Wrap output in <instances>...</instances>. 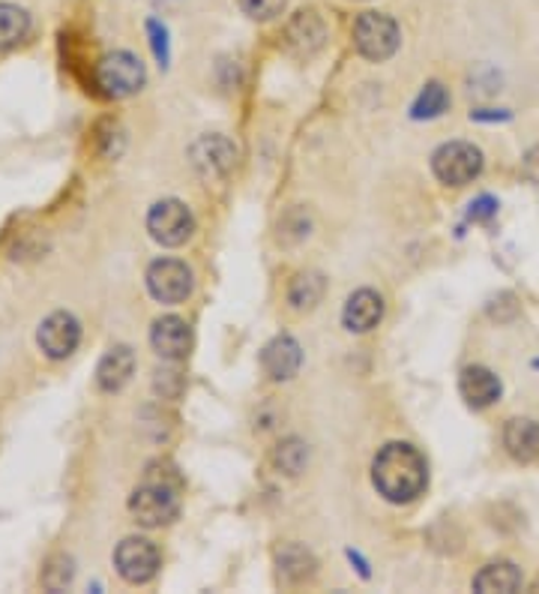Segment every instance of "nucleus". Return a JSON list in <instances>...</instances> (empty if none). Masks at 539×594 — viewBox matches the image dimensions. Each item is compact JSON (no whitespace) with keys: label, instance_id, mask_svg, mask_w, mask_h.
I'll list each match as a JSON object with an SVG mask.
<instances>
[{"label":"nucleus","instance_id":"21","mask_svg":"<svg viewBox=\"0 0 539 594\" xmlns=\"http://www.w3.org/2000/svg\"><path fill=\"white\" fill-rule=\"evenodd\" d=\"M30 34V15L15 3H0V51L19 46Z\"/></svg>","mask_w":539,"mask_h":594},{"label":"nucleus","instance_id":"28","mask_svg":"<svg viewBox=\"0 0 539 594\" xmlns=\"http://www.w3.org/2000/svg\"><path fill=\"white\" fill-rule=\"evenodd\" d=\"M494 214H498V202H494L491 195H479L477 202H470L467 219H474V222H489Z\"/></svg>","mask_w":539,"mask_h":594},{"label":"nucleus","instance_id":"10","mask_svg":"<svg viewBox=\"0 0 539 594\" xmlns=\"http://www.w3.org/2000/svg\"><path fill=\"white\" fill-rule=\"evenodd\" d=\"M36 342H39V349L46 357L51 361H63V357H70L75 349H78V342H82V325H78V318L72 316V313H51V316L39 325L36 330Z\"/></svg>","mask_w":539,"mask_h":594},{"label":"nucleus","instance_id":"6","mask_svg":"<svg viewBox=\"0 0 539 594\" xmlns=\"http://www.w3.org/2000/svg\"><path fill=\"white\" fill-rule=\"evenodd\" d=\"M147 231L162 246H183L192 238V231H195V219H192V210L183 202L162 198L147 214Z\"/></svg>","mask_w":539,"mask_h":594},{"label":"nucleus","instance_id":"5","mask_svg":"<svg viewBox=\"0 0 539 594\" xmlns=\"http://www.w3.org/2000/svg\"><path fill=\"white\" fill-rule=\"evenodd\" d=\"M431 171L446 186H465L482 171V150L470 142H450L431 154Z\"/></svg>","mask_w":539,"mask_h":594},{"label":"nucleus","instance_id":"27","mask_svg":"<svg viewBox=\"0 0 539 594\" xmlns=\"http://www.w3.org/2000/svg\"><path fill=\"white\" fill-rule=\"evenodd\" d=\"M120 147H123V135H120L118 123H102L99 126V150L106 154V157H118Z\"/></svg>","mask_w":539,"mask_h":594},{"label":"nucleus","instance_id":"17","mask_svg":"<svg viewBox=\"0 0 539 594\" xmlns=\"http://www.w3.org/2000/svg\"><path fill=\"white\" fill-rule=\"evenodd\" d=\"M503 448L518 462H534L539 457V424L530 417H513L503 426Z\"/></svg>","mask_w":539,"mask_h":594},{"label":"nucleus","instance_id":"12","mask_svg":"<svg viewBox=\"0 0 539 594\" xmlns=\"http://www.w3.org/2000/svg\"><path fill=\"white\" fill-rule=\"evenodd\" d=\"M150 346L159 357L166 361H183L192 349V330L189 325L177 316L156 318L150 328Z\"/></svg>","mask_w":539,"mask_h":594},{"label":"nucleus","instance_id":"2","mask_svg":"<svg viewBox=\"0 0 539 594\" xmlns=\"http://www.w3.org/2000/svg\"><path fill=\"white\" fill-rule=\"evenodd\" d=\"M130 513L135 520L147 525V529H159L168 525L180 513L177 501V484L168 481H154L147 477L130 498Z\"/></svg>","mask_w":539,"mask_h":594},{"label":"nucleus","instance_id":"13","mask_svg":"<svg viewBox=\"0 0 539 594\" xmlns=\"http://www.w3.org/2000/svg\"><path fill=\"white\" fill-rule=\"evenodd\" d=\"M299 364H303V349H299V342L294 337H275L264 346L261 352V366L267 376L273 378V381H287V378L297 376Z\"/></svg>","mask_w":539,"mask_h":594},{"label":"nucleus","instance_id":"31","mask_svg":"<svg viewBox=\"0 0 539 594\" xmlns=\"http://www.w3.org/2000/svg\"><path fill=\"white\" fill-rule=\"evenodd\" d=\"M347 558H351V561H354V565H357L359 573H363V577H366V580H369V568H366V561H363V558H359L357 553H354V549H347Z\"/></svg>","mask_w":539,"mask_h":594},{"label":"nucleus","instance_id":"22","mask_svg":"<svg viewBox=\"0 0 539 594\" xmlns=\"http://www.w3.org/2000/svg\"><path fill=\"white\" fill-rule=\"evenodd\" d=\"M446 106H450L446 87H443L441 82H429V85L419 90L417 102L411 106V118H414V121H431V118L443 114Z\"/></svg>","mask_w":539,"mask_h":594},{"label":"nucleus","instance_id":"23","mask_svg":"<svg viewBox=\"0 0 539 594\" xmlns=\"http://www.w3.org/2000/svg\"><path fill=\"white\" fill-rule=\"evenodd\" d=\"M306 462H309V448H306V441H299V438H285V441H279V448L273 450V465L287 477H297L303 469H306Z\"/></svg>","mask_w":539,"mask_h":594},{"label":"nucleus","instance_id":"1","mask_svg":"<svg viewBox=\"0 0 539 594\" xmlns=\"http://www.w3.org/2000/svg\"><path fill=\"white\" fill-rule=\"evenodd\" d=\"M371 481L387 501L402 505V501H414L426 489L429 469L417 448L393 441L381 448V453L371 462Z\"/></svg>","mask_w":539,"mask_h":594},{"label":"nucleus","instance_id":"24","mask_svg":"<svg viewBox=\"0 0 539 594\" xmlns=\"http://www.w3.org/2000/svg\"><path fill=\"white\" fill-rule=\"evenodd\" d=\"M75 577V568H72V558L70 556H54L48 561L46 573H42V585H46L48 592H63L66 585Z\"/></svg>","mask_w":539,"mask_h":594},{"label":"nucleus","instance_id":"11","mask_svg":"<svg viewBox=\"0 0 539 594\" xmlns=\"http://www.w3.org/2000/svg\"><path fill=\"white\" fill-rule=\"evenodd\" d=\"M323 39H327V27H323L321 15L311 10H299L285 27V46L297 58H315L321 51Z\"/></svg>","mask_w":539,"mask_h":594},{"label":"nucleus","instance_id":"19","mask_svg":"<svg viewBox=\"0 0 539 594\" xmlns=\"http://www.w3.org/2000/svg\"><path fill=\"white\" fill-rule=\"evenodd\" d=\"M522 585V573L513 561H491L474 577V589L479 594H510Z\"/></svg>","mask_w":539,"mask_h":594},{"label":"nucleus","instance_id":"18","mask_svg":"<svg viewBox=\"0 0 539 594\" xmlns=\"http://www.w3.org/2000/svg\"><path fill=\"white\" fill-rule=\"evenodd\" d=\"M275 568H279V580L285 585H303V582L315 580L318 573V561L306 546L285 544L275 553Z\"/></svg>","mask_w":539,"mask_h":594},{"label":"nucleus","instance_id":"29","mask_svg":"<svg viewBox=\"0 0 539 594\" xmlns=\"http://www.w3.org/2000/svg\"><path fill=\"white\" fill-rule=\"evenodd\" d=\"M525 171H527V178H530V181L539 183V145L530 147V150H527Z\"/></svg>","mask_w":539,"mask_h":594},{"label":"nucleus","instance_id":"16","mask_svg":"<svg viewBox=\"0 0 539 594\" xmlns=\"http://www.w3.org/2000/svg\"><path fill=\"white\" fill-rule=\"evenodd\" d=\"M132 373H135V354L130 346H111L96 366V385L106 393H118L130 385Z\"/></svg>","mask_w":539,"mask_h":594},{"label":"nucleus","instance_id":"4","mask_svg":"<svg viewBox=\"0 0 539 594\" xmlns=\"http://www.w3.org/2000/svg\"><path fill=\"white\" fill-rule=\"evenodd\" d=\"M96 87L111 99L132 97L144 87V63L132 51H111L96 63Z\"/></svg>","mask_w":539,"mask_h":594},{"label":"nucleus","instance_id":"25","mask_svg":"<svg viewBox=\"0 0 539 594\" xmlns=\"http://www.w3.org/2000/svg\"><path fill=\"white\" fill-rule=\"evenodd\" d=\"M287 0H240V10L249 15L252 22H273L275 15L285 13Z\"/></svg>","mask_w":539,"mask_h":594},{"label":"nucleus","instance_id":"30","mask_svg":"<svg viewBox=\"0 0 539 594\" xmlns=\"http://www.w3.org/2000/svg\"><path fill=\"white\" fill-rule=\"evenodd\" d=\"M470 118L474 121H510V111H470Z\"/></svg>","mask_w":539,"mask_h":594},{"label":"nucleus","instance_id":"15","mask_svg":"<svg viewBox=\"0 0 539 594\" xmlns=\"http://www.w3.org/2000/svg\"><path fill=\"white\" fill-rule=\"evenodd\" d=\"M383 318V298L378 291L359 289L347 298L342 322L351 334H369L371 328H378Z\"/></svg>","mask_w":539,"mask_h":594},{"label":"nucleus","instance_id":"3","mask_svg":"<svg viewBox=\"0 0 539 594\" xmlns=\"http://www.w3.org/2000/svg\"><path fill=\"white\" fill-rule=\"evenodd\" d=\"M402 34L395 19L387 13H363L354 22V46L366 58V61H390L395 51H399Z\"/></svg>","mask_w":539,"mask_h":594},{"label":"nucleus","instance_id":"8","mask_svg":"<svg viewBox=\"0 0 539 594\" xmlns=\"http://www.w3.org/2000/svg\"><path fill=\"white\" fill-rule=\"evenodd\" d=\"M192 166L201 174L207 183L225 181L228 174L234 171L237 162V147L228 142L225 135H201L189 150Z\"/></svg>","mask_w":539,"mask_h":594},{"label":"nucleus","instance_id":"26","mask_svg":"<svg viewBox=\"0 0 539 594\" xmlns=\"http://www.w3.org/2000/svg\"><path fill=\"white\" fill-rule=\"evenodd\" d=\"M147 37H150V49H154L156 63L166 70L171 61V46H168V27L156 19H147Z\"/></svg>","mask_w":539,"mask_h":594},{"label":"nucleus","instance_id":"14","mask_svg":"<svg viewBox=\"0 0 539 594\" xmlns=\"http://www.w3.org/2000/svg\"><path fill=\"white\" fill-rule=\"evenodd\" d=\"M501 378L486 366H467L458 376V393L470 409H489L501 400Z\"/></svg>","mask_w":539,"mask_h":594},{"label":"nucleus","instance_id":"9","mask_svg":"<svg viewBox=\"0 0 539 594\" xmlns=\"http://www.w3.org/2000/svg\"><path fill=\"white\" fill-rule=\"evenodd\" d=\"M147 289L159 304H183L192 294V270L177 258H159L147 267Z\"/></svg>","mask_w":539,"mask_h":594},{"label":"nucleus","instance_id":"20","mask_svg":"<svg viewBox=\"0 0 539 594\" xmlns=\"http://www.w3.org/2000/svg\"><path fill=\"white\" fill-rule=\"evenodd\" d=\"M323 291H327V279L318 270H303L287 286V304L299 310V313H306V310H315L321 304Z\"/></svg>","mask_w":539,"mask_h":594},{"label":"nucleus","instance_id":"32","mask_svg":"<svg viewBox=\"0 0 539 594\" xmlns=\"http://www.w3.org/2000/svg\"><path fill=\"white\" fill-rule=\"evenodd\" d=\"M534 366H537V369H539V361H534Z\"/></svg>","mask_w":539,"mask_h":594},{"label":"nucleus","instance_id":"7","mask_svg":"<svg viewBox=\"0 0 539 594\" xmlns=\"http://www.w3.org/2000/svg\"><path fill=\"white\" fill-rule=\"evenodd\" d=\"M159 549L147 537H126L114 549V568L130 585H144L159 573Z\"/></svg>","mask_w":539,"mask_h":594}]
</instances>
